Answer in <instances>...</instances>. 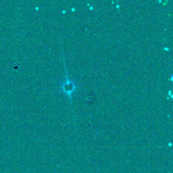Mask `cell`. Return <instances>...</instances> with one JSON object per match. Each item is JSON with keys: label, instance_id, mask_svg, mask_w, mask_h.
I'll return each instance as SVG.
<instances>
[{"label": "cell", "instance_id": "1", "mask_svg": "<svg viewBox=\"0 0 173 173\" xmlns=\"http://www.w3.org/2000/svg\"><path fill=\"white\" fill-rule=\"evenodd\" d=\"M62 87L64 91H66V93H68L70 96L71 95L72 91L75 89V86H74L73 83H72L70 81H69L68 80H67V83L64 84Z\"/></svg>", "mask_w": 173, "mask_h": 173}]
</instances>
